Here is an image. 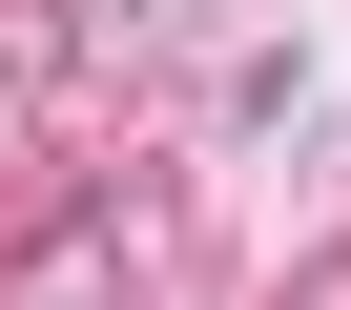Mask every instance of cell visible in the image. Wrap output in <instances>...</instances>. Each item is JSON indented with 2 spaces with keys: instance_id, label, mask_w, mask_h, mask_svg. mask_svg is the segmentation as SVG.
<instances>
[{
  "instance_id": "cell-1",
  "label": "cell",
  "mask_w": 351,
  "mask_h": 310,
  "mask_svg": "<svg viewBox=\"0 0 351 310\" xmlns=\"http://www.w3.org/2000/svg\"><path fill=\"white\" fill-rule=\"evenodd\" d=\"M21 289H42V310H62V289H186V187H165V166L83 187V207L21 248Z\"/></svg>"
},
{
  "instance_id": "cell-2",
  "label": "cell",
  "mask_w": 351,
  "mask_h": 310,
  "mask_svg": "<svg viewBox=\"0 0 351 310\" xmlns=\"http://www.w3.org/2000/svg\"><path fill=\"white\" fill-rule=\"evenodd\" d=\"M104 62V21H83V0H0V104H62Z\"/></svg>"
},
{
  "instance_id": "cell-3",
  "label": "cell",
  "mask_w": 351,
  "mask_h": 310,
  "mask_svg": "<svg viewBox=\"0 0 351 310\" xmlns=\"http://www.w3.org/2000/svg\"><path fill=\"white\" fill-rule=\"evenodd\" d=\"M207 21H228V0H104V62H186Z\"/></svg>"
}]
</instances>
